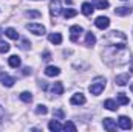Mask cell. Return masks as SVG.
Segmentation results:
<instances>
[{
	"label": "cell",
	"mask_w": 133,
	"mask_h": 132,
	"mask_svg": "<svg viewBox=\"0 0 133 132\" xmlns=\"http://www.w3.org/2000/svg\"><path fill=\"white\" fill-rule=\"evenodd\" d=\"M104 89H105V78H102V76L95 78L93 82H91L90 87H88V90H90L91 95H101V93L104 92Z\"/></svg>",
	"instance_id": "cell-1"
},
{
	"label": "cell",
	"mask_w": 133,
	"mask_h": 132,
	"mask_svg": "<svg viewBox=\"0 0 133 132\" xmlns=\"http://www.w3.org/2000/svg\"><path fill=\"white\" fill-rule=\"evenodd\" d=\"M61 0H51L50 2V13H51V16L56 19L61 13H62V6H61Z\"/></svg>",
	"instance_id": "cell-2"
},
{
	"label": "cell",
	"mask_w": 133,
	"mask_h": 132,
	"mask_svg": "<svg viewBox=\"0 0 133 132\" xmlns=\"http://www.w3.org/2000/svg\"><path fill=\"white\" fill-rule=\"evenodd\" d=\"M26 30L31 31L33 34H36V36H43L45 34V27L40 25V23H28Z\"/></svg>",
	"instance_id": "cell-3"
},
{
	"label": "cell",
	"mask_w": 133,
	"mask_h": 132,
	"mask_svg": "<svg viewBox=\"0 0 133 132\" xmlns=\"http://www.w3.org/2000/svg\"><path fill=\"white\" fill-rule=\"evenodd\" d=\"M81 33H82V27H79V25H73V27L70 28V40H71V42H77Z\"/></svg>",
	"instance_id": "cell-4"
},
{
	"label": "cell",
	"mask_w": 133,
	"mask_h": 132,
	"mask_svg": "<svg viewBox=\"0 0 133 132\" xmlns=\"http://www.w3.org/2000/svg\"><path fill=\"white\" fill-rule=\"evenodd\" d=\"M118 124H119V128L121 129H125V131H129V129H132L133 128V123H132V118H129V117H119V120H118Z\"/></svg>",
	"instance_id": "cell-5"
},
{
	"label": "cell",
	"mask_w": 133,
	"mask_h": 132,
	"mask_svg": "<svg viewBox=\"0 0 133 132\" xmlns=\"http://www.w3.org/2000/svg\"><path fill=\"white\" fill-rule=\"evenodd\" d=\"M95 25H96L99 30H105V28H108V25H110V19L101 16V17H98V19L95 20Z\"/></svg>",
	"instance_id": "cell-6"
},
{
	"label": "cell",
	"mask_w": 133,
	"mask_h": 132,
	"mask_svg": "<svg viewBox=\"0 0 133 132\" xmlns=\"http://www.w3.org/2000/svg\"><path fill=\"white\" fill-rule=\"evenodd\" d=\"M0 81H2L3 86H6V87H12L14 82H16V79H14L12 76H8V75L3 73V71H0Z\"/></svg>",
	"instance_id": "cell-7"
},
{
	"label": "cell",
	"mask_w": 133,
	"mask_h": 132,
	"mask_svg": "<svg viewBox=\"0 0 133 132\" xmlns=\"http://www.w3.org/2000/svg\"><path fill=\"white\" fill-rule=\"evenodd\" d=\"M129 79H130L129 73H122V75H118V76L115 78V82H116L118 86L124 87V86H127V84H129Z\"/></svg>",
	"instance_id": "cell-8"
},
{
	"label": "cell",
	"mask_w": 133,
	"mask_h": 132,
	"mask_svg": "<svg viewBox=\"0 0 133 132\" xmlns=\"http://www.w3.org/2000/svg\"><path fill=\"white\" fill-rule=\"evenodd\" d=\"M85 97L82 95V93H74L73 97H71V99H70V103L73 104V106H81V104H85Z\"/></svg>",
	"instance_id": "cell-9"
},
{
	"label": "cell",
	"mask_w": 133,
	"mask_h": 132,
	"mask_svg": "<svg viewBox=\"0 0 133 132\" xmlns=\"http://www.w3.org/2000/svg\"><path fill=\"white\" fill-rule=\"evenodd\" d=\"M93 9H95V6L91 5V3H88V2H85V3H82V8H81V11H82V14L84 16H91L93 14Z\"/></svg>",
	"instance_id": "cell-10"
},
{
	"label": "cell",
	"mask_w": 133,
	"mask_h": 132,
	"mask_svg": "<svg viewBox=\"0 0 133 132\" xmlns=\"http://www.w3.org/2000/svg\"><path fill=\"white\" fill-rule=\"evenodd\" d=\"M102 124H104V129H107V131H110V132L116 129V123H115L113 118H104Z\"/></svg>",
	"instance_id": "cell-11"
},
{
	"label": "cell",
	"mask_w": 133,
	"mask_h": 132,
	"mask_svg": "<svg viewBox=\"0 0 133 132\" xmlns=\"http://www.w3.org/2000/svg\"><path fill=\"white\" fill-rule=\"evenodd\" d=\"M45 75L46 76H59L61 75V68L54 67V65H48L45 68Z\"/></svg>",
	"instance_id": "cell-12"
},
{
	"label": "cell",
	"mask_w": 133,
	"mask_h": 132,
	"mask_svg": "<svg viewBox=\"0 0 133 132\" xmlns=\"http://www.w3.org/2000/svg\"><path fill=\"white\" fill-rule=\"evenodd\" d=\"M48 128H50V131H53V132H61V131H64V126L57 121V120H53V121H50L48 123Z\"/></svg>",
	"instance_id": "cell-13"
},
{
	"label": "cell",
	"mask_w": 133,
	"mask_h": 132,
	"mask_svg": "<svg viewBox=\"0 0 133 132\" xmlns=\"http://www.w3.org/2000/svg\"><path fill=\"white\" fill-rule=\"evenodd\" d=\"M132 13V8L130 6H118L115 9V14L116 16H129Z\"/></svg>",
	"instance_id": "cell-14"
},
{
	"label": "cell",
	"mask_w": 133,
	"mask_h": 132,
	"mask_svg": "<svg viewBox=\"0 0 133 132\" xmlns=\"http://www.w3.org/2000/svg\"><path fill=\"white\" fill-rule=\"evenodd\" d=\"M8 64H9V67H12V68H17V67H20L22 61H20V58H19L17 55H12V56H9Z\"/></svg>",
	"instance_id": "cell-15"
},
{
	"label": "cell",
	"mask_w": 133,
	"mask_h": 132,
	"mask_svg": "<svg viewBox=\"0 0 133 132\" xmlns=\"http://www.w3.org/2000/svg\"><path fill=\"white\" fill-rule=\"evenodd\" d=\"M51 92H53V95H62L64 93V86H62V82H54L53 86H51Z\"/></svg>",
	"instance_id": "cell-16"
},
{
	"label": "cell",
	"mask_w": 133,
	"mask_h": 132,
	"mask_svg": "<svg viewBox=\"0 0 133 132\" xmlns=\"http://www.w3.org/2000/svg\"><path fill=\"white\" fill-rule=\"evenodd\" d=\"M48 39H50V42L51 44H54V45H59L61 42H62V34L61 33H53L48 36Z\"/></svg>",
	"instance_id": "cell-17"
},
{
	"label": "cell",
	"mask_w": 133,
	"mask_h": 132,
	"mask_svg": "<svg viewBox=\"0 0 133 132\" xmlns=\"http://www.w3.org/2000/svg\"><path fill=\"white\" fill-rule=\"evenodd\" d=\"M93 6L98 9H107L108 8V0H93Z\"/></svg>",
	"instance_id": "cell-18"
},
{
	"label": "cell",
	"mask_w": 133,
	"mask_h": 132,
	"mask_svg": "<svg viewBox=\"0 0 133 132\" xmlns=\"http://www.w3.org/2000/svg\"><path fill=\"white\" fill-rule=\"evenodd\" d=\"M104 107H105V109H108V110H111V112H115V110L118 109V103H115L113 99H105Z\"/></svg>",
	"instance_id": "cell-19"
},
{
	"label": "cell",
	"mask_w": 133,
	"mask_h": 132,
	"mask_svg": "<svg viewBox=\"0 0 133 132\" xmlns=\"http://www.w3.org/2000/svg\"><path fill=\"white\" fill-rule=\"evenodd\" d=\"M5 34H6L9 39H12V40H17V39H19V33H17L14 28H6V30H5Z\"/></svg>",
	"instance_id": "cell-20"
},
{
	"label": "cell",
	"mask_w": 133,
	"mask_h": 132,
	"mask_svg": "<svg viewBox=\"0 0 133 132\" xmlns=\"http://www.w3.org/2000/svg\"><path fill=\"white\" fill-rule=\"evenodd\" d=\"M25 16H26V17H30V19H39V17H42L40 11H36V9H30V11H25Z\"/></svg>",
	"instance_id": "cell-21"
},
{
	"label": "cell",
	"mask_w": 133,
	"mask_h": 132,
	"mask_svg": "<svg viewBox=\"0 0 133 132\" xmlns=\"http://www.w3.org/2000/svg\"><path fill=\"white\" fill-rule=\"evenodd\" d=\"M85 44H87L88 47L95 45V44H96V37H95V34L93 33H87V36H85Z\"/></svg>",
	"instance_id": "cell-22"
},
{
	"label": "cell",
	"mask_w": 133,
	"mask_h": 132,
	"mask_svg": "<svg viewBox=\"0 0 133 132\" xmlns=\"http://www.w3.org/2000/svg\"><path fill=\"white\" fill-rule=\"evenodd\" d=\"M118 103H119L121 106L129 104V97H127L125 93H118Z\"/></svg>",
	"instance_id": "cell-23"
},
{
	"label": "cell",
	"mask_w": 133,
	"mask_h": 132,
	"mask_svg": "<svg viewBox=\"0 0 133 132\" xmlns=\"http://www.w3.org/2000/svg\"><path fill=\"white\" fill-rule=\"evenodd\" d=\"M20 99H22L23 103H31V101H33V95H31L30 92H22V93H20Z\"/></svg>",
	"instance_id": "cell-24"
},
{
	"label": "cell",
	"mask_w": 133,
	"mask_h": 132,
	"mask_svg": "<svg viewBox=\"0 0 133 132\" xmlns=\"http://www.w3.org/2000/svg\"><path fill=\"white\" fill-rule=\"evenodd\" d=\"M76 14H77V11L73 9V8H68V9L64 11V17H65V19H71V17H74Z\"/></svg>",
	"instance_id": "cell-25"
},
{
	"label": "cell",
	"mask_w": 133,
	"mask_h": 132,
	"mask_svg": "<svg viewBox=\"0 0 133 132\" xmlns=\"http://www.w3.org/2000/svg\"><path fill=\"white\" fill-rule=\"evenodd\" d=\"M46 112H48L46 106H43V104H39V106H36V113H37V115H45Z\"/></svg>",
	"instance_id": "cell-26"
},
{
	"label": "cell",
	"mask_w": 133,
	"mask_h": 132,
	"mask_svg": "<svg viewBox=\"0 0 133 132\" xmlns=\"http://www.w3.org/2000/svg\"><path fill=\"white\" fill-rule=\"evenodd\" d=\"M9 44L8 42H0V53H8L9 51Z\"/></svg>",
	"instance_id": "cell-27"
},
{
	"label": "cell",
	"mask_w": 133,
	"mask_h": 132,
	"mask_svg": "<svg viewBox=\"0 0 133 132\" xmlns=\"http://www.w3.org/2000/svg\"><path fill=\"white\" fill-rule=\"evenodd\" d=\"M64 129L65 131H71V132H76V126L71 123V121H66L65 124H64Z\"/></svg>",
	"instance_id": "cell-28"
},
{
	"label": "cell",
	"mask_w": 133,
	"mask_h": 132,
	"mask_svg": "<svg viewBox=\"0 0 133 132\" xmlns=\"http://www.w3.org/2000/svg\"><path fill=\"white\" fill-rule=\"evenodd\" d=\"M30 45H31V44H30V40H28V39H23V40L20 42V45H19V47H20L22 50H28V48H30Z\"/></svg>",
	"instance_id": "cell-29"
},
{
	"label": "cell",
	"mask_w": 133,
	"mask_h": 132,
	"mask_svg": "<svg viewBox=\"0 0 133 132\" xmlns=\"http://www.w3.org/2000/svg\"><path fill=\"white\" fill-rule=\"evenodd\" d=\"M54 115L59 117V118H64V112H62L61 109H56V110H54Z\"/></svg>",
	"instance_id": "cell-30"
},
{
	"label": "cell",
	"mask_w": 133,
	"mask_h": 132,
	"mask_svg": "<svg viewBox=\"0 0 133 132\" xmlns=\"http://www.w3.org/2000/svg\"><path fill=\"white\" fill-rule=\"evenodd\" d=\"M50 59H51L50 51H43V61H50Z\"/></svg>",
	"instance_id": "cell-31"
},
{
	"label": "cell",
	"mask_w": 133,
	"mask_h": 132,
	"mask_svg": "<svg viewBox=\"0 0 133 132\" xmlns=\"http://www.w3.org/2000/svg\"><path fill=\"white\" fill-rule=\"evenodd\" d=\"M23 75H31V68L30 67H25L23 68Z\"/></svg>",
	"instance_id": "cell-32"
},
{
	"label": "cell",
	"mask_w": 133,
	"mask_h": 132,
	"mask_svg": "<svg viewBox=\"0 0 133 132\" xmlns=\"http://www.w3.org/2000/svg\"><path fill=\"white\" fill-rule=\"evenodd\" d=\"M130 68H132V71H133V58H132V62H130Z\"/></svg>",
	"instance_id": "cell-33"
},
{
	"label": "cell",
	"mask_w": 133,
	"mask_h": 132,
	"mask_svg": "<svg viewBox=\"0 0 133 132\" xmlns=\"http://www.w3.org/2000/svg\"><path fill=\"white\" fill-rule=\"evenodd\" d=\"M130 90H132V92H133V84H132V86H130Z\"/></svg>",
	"instance_id": "cell-34"
},
{
	"label": "cell",
	"mask_w": 133,
	"mask_h": 132,
	"mask_svg": "<svg viewBox=\"0 0 133 132\" xmlns=\"http://www.w3.org/2000/svg\"><path fill=\"white\" fill-rule=\"evenodd\" d=\"M2 34H3V31H2V30H0V37H2Z\"/></svg>",
	"instance_id": "cell-35"
},
{
	"label": "cell",
	"mask_w": 133,
	"mask_h": 132,
	"mask_svg": "<svg viewBox=\"0 0 133 132\" xmlns=\"http://www.w3.org/2000/svg\"><path fill=\"white\" fill-rule=\"evenodd\" d=\"M124 2H125V0H124Z\"/></svg>",
	"instance_id": "cell-36"
}]
</instances>
